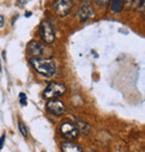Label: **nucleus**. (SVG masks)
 I'll use <instances>...</instances> for the list:
<instances>
[{
    "label": "nucleus",
    "instance_id": "18",
    "mask_svg": "<svg viewBox=\"0 0 145 152\" xmlns=\"http://www.w3.org/2000/svg\"><path fill=\"white\" fill-rule=\"evenodd\" d=\"M124 1H125L127 4H133V2H134L135 0H124Z\"/></svg>",
    "mask_w": 145,
    "mask_h": 152
},
{
    "label": "nucleus",
    "instance_id": "1",
    "mask_svg": "<svg viewBox=\"0 0 145 152\" xmlns=\"http://www.w3.org/2000/svg\"><path fill=\"white\" fill-rule=\"evenodd\" d=\"M30 64L35 68V70L43 76L51 78L56 73V64L53 60L48 58H35L30 59Z\"/></svg>",
    "mask_w": 145,
    "mask_h": 152
},
{
    "label": "nucleus",
    "instance_id": "9",
    "mask_svg": "<svg viewBox=\"0 0 145 152\" xmlns=\"http://www.w3.org/2000/svg\"><path fill=\"white\" fill-rule=\"evenodd\" d=\"M61 150L63 152H83L81 148L72 142H63L61 143Z\"/></svg>",
    "mask_w": 145,
    "mask_h": 152
},
{
    "label": "nucleus",
    "instance_id": "2",
    "mask_svg": "<svg viewBox=\"0 0 145 152\" xmlns=\"http://www.w3.org/2000/svg\"><path fill=\"white\" fill-rule=\"evenodd\" d=\"M72 0H55L53 4V10L58 17L64 18L72 11Z\"/></svg>",
    "mask_w": 145,
    "mask_h": 152
},
{
    "label": "nucleus",
    "instance_id": "19",
    "mask_svg": "<svg viewBox=\"0 0 145 152\" xmlns=\"http://www.w3.org/2000/svg\"><path fill=\"white\" fill-rule=\"evenodd\" d=\"M31 15H33V13H31V12H26L25 17H26V18H28V17H30V16H31Z\"/></svg>",
    "mask_w": 145,
    "mask_h": 152
},
{
    "label": "nucleus",
    "instance_id": "21",
    "mask_svg": "<svg viewBox=\"0 0 145 152\" xmlns=\"http://www.w3.org/2000/svg\"><path fill=\"white\" fill-rule=\"evenodd\" d=\"M0 71H1V64H0Z\"/></svg>",
    "mask_w": 145,
    "mask_h": 152
},
{
    "label": "nucleus",
    "instance_id": "6",
    "mask_svg": "<svg viewBox=\"0 0 145 152\" xmlns=\"http://www.w3.org/2000/svg\"><path fill=\"white\" fill-rule=\"evenodd\" d=\"M94 15H95V10H94V8H93V6L90 4H88V2H86V4H83L81 8H79V10L77 11L76 17L79 19V21L85 22V21H87V20L92 19V18L94 17Z\"/></svg>",
    "mask_w": 145,
    "mask_h": 152
},
{
    "label": "nucleus",
    "instance_id": "16",
    "mask_svg": "<svg viewBox=\"0 0 145 152\" xmlns=\"http://www.w3.org/2000/svg\"><path fill=\"white\" fill-rule=\"evenodd\" d=\"M4 25V16H0V28H2Z\"/></svg>",
    "mask_w": 145,
    "mask_h": 152
},
{
    "label": "nucleus",
    "instance_id": "13",
    "mask_svg": "<svg viewBox=\"0 0 145 152\" xmlns=\"http://www.w3.org/2000/svg\"><path fill=\"white\" fill-rule=\"evenodd\" d=\"M19 102H20L21 106H27V96L25 93L21 92L19 94Z\"/></svg>",
    "mask_w": 145,
    "mask_h": 152
},
{
    "label": "nucleus",
    "instance_id": "10",
    "mask_svg": "<svg viewBox=\"0 0 145 152\" xmlns=\"http://www.w3.org/2000/svg\"><path fill=\"white\" fill-rule=\"evenodd\" d=\"M111 1V9L114 13H121L123 10L124 0H109Z\"/></svg>",
    "mask_w": 145,
    "mask_h": 152
},
{
    "label": "nucleus",
    "instance_id": "4",
    "mask_svg": "<svg viewBox=\"0 0 145 152\" xmlns=\"http://www.w3.org/2000/svg\"><path fill=\"white\" fill-rule=\"evenodd\" d=\"M27 51L28 53L31 55L35 58H46V55H47V48L44 46L41 42H38V41H30L27 46Z\"/></svg>",
    "mask_w": 145,
    "mask_h": 152
},
{
    "label": "nucleus",
    "instance_id": "17",
    "mask_svg": "<svg viewBox=\"0 0 145 152\" xmlns=\"http://www.w3.org/2000/svg\"><path fill=\"white\" fill-rule=\"evenodd\" d=\"M29 1H30V0H19V4H24V6H25V4H27L28 2H29Z\"/></svg>",
    "mask_w": 145,
    "mask_h": 152
},
{
    "label": "nucleus",
    "instance_id": "14",
    "mask_svg": "<svg viewBox=\"0 0 145 152\" xmlns=\"http://www.w3.org/2000/svg\"><path fill=\"white\" fill-rule=\"evenodd\" d=\"M94 1L98 4V6H101V7H104V6H106V4L109 2V0H94Z\"/></svg>",
    "mask_w": 145,
    "mask_h": 152
},
{
    "label": "nucleus",
    "instance_id": "20",
    "mask_svg": "<svg viewBox=\"0 0 145 152\" xmlns=\"http://www.w3.org/2000/svg\"><path fill=\"white\" fill-rule=\"evenodd\" d=\"M2 57H4V59L6 60V51H4V52H2Z\"/></svg>",
    "mask_w": 145,
    "mask_h": 152
},
{
    "label": "nucleus",
    "instance_id": "8",
    "mask_svg": "<svg viewBox=\"0 0 145 152\" xmlns=\"http://www.w3.org/2000/svg\"><path fill=\"white\" fill-rule=\"evenodd\" d=\"M47 109L50 113L55 114V115H60L61 113H64L65 111V104L63 101L60 100H50L47 103Z\"/></svg>",
    "mask_w": 145,
    "mask_h": 152
},
{
    "label": "nucleus",
    "instance_id": "11",
    "mask_svg": "<svg viewBox=\"0 0 145 152\" xmlns=\"http://www.w3.org/2000/svg\"><path fill=\"white\" fill-rule=\"evenodd\" d=\"M76 122H77V128H79V130L83 132V133H85V134H87L88 132H90V126L87 124L86 122H84V121H81V120H79V119H76Z\"/></svg>",
    "mask_w": 145,
    "mask_h": 152
},
{
    "label": "nucleus",
    "instance_id": "3",
    "mask_svg": "<svg viewBox=\"0 0 145 152\" xmlns=\"http://www.w3.org/2000/svg\"><path fill=\"white\" fill-rule=\"evenodd\" d=\"M39 34H40V38L45 43L50 45L55 41V31L51 26L50 22L47 20H44L40 23V28H39Z\"/></svg>",
    "mask_w": 145,
    "mask_h": 152
},
{
    "label": "nucleus",
    "instance_id": "5",
    "mask_svg": "<svg viewBox=\"0 0 145 152\" xmlns=\"http://www.w3.org/2000/svg\"><path fill=\"white\" fill-rule=\"evenodd\" d=\"M65 91H66V88H65L64 85L57 83V82H51L50 85L45 89V91H44V97L47 98V99L60 97V96L64 94Z\"/></svg>",
    "mask_w": 145,
    "mask_h": 152
},
{
    "label": "nucleus",
    "instance_id": "12",
    "mask_svg": "<svg viewBox=\"0 0 145 152\" xmlns=\"http://www.w3.org/2000/svg\"><path fill=\"white\" fill-rule=\"evenodd\" d=\"M18 128H19V131H20V133H21L22 137H27L28 131H27V128H26L25 123L21 122V121H19V123H18Z\"/></svg>",
    "mask_w": 145,
    "mask_h": 152
},
{
    "label": "nucleus",
    "instance_id": "7",
    "mask_svg": "<svg viewBox=\"0 0 145 152\" xmlns=\"http://www.w3.org/2000/svg\"><path fill=\"white\" fill-rule=\"evenodd\" d=\"M60 132L66 139L74 140L78 135V128L70 122H64L60 126Z\"/></svg>",
    "mask_w": 145,
    "mask_h": 152
},
{
    "label": "nucleus",
    "instance_id": "15",
    "mask_svg": "<svg viewBox=\"0 0 145 152\" xmlns=\"http://www.w3.org/2000/svg\"><path fill=\"white\" fill-rule=\"evenodd\" d=\"M4 140H6V135L2 134L1 138H0V150L4 148Z\"/></svg>",
    "mask_w": 145,
    "mask_h": 152
}]
</instances>
